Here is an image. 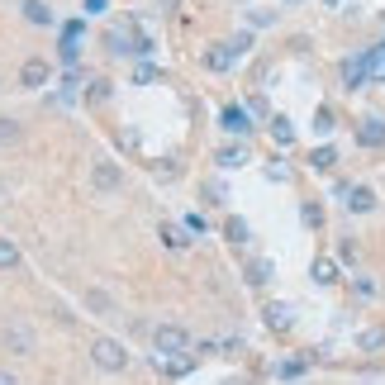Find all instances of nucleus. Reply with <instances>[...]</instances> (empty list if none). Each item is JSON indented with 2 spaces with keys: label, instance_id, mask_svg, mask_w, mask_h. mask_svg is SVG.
I'll return each mask as SVG.
<instances>
[{
  "label": "nucleus",
  "instance_id": "1",
  "mask_svg": "<svg viewBox=\"0 0 385 385\" xmlns=\"http://www.w3.org/2000/svg\"><path fill=\"white\" fill-rule=\"evenodd\" d=\"M91 362L100 371H128V347L119 337H91Z\"/></svg>",
  "mask_w": 385,
  "mask_h": 385
},
{
  "label": "nucleus",
  "instance_id": "2",
  "mask_svg": "<svg viewBox=\"0 0 385 385\" xmlns=\"http://www.w3.org/2000/svg\"><path fill=\"white\" fill-rule=\"evenodd\" d=\"M152 347H157L162 357H181L191 347V333H186L181 323H157V328H152Z\"/></svg>",
  "mask_w": 385,
  "mask_h": 385
},
{
  "label": "nucleus",
  "instance_id": "3",
  "mask_svg": "<svg viewBox=\"0 0 385 385\" xmlns=\"http://www.w3.org/2000/svg\"><path fill=\"white\" fill-rule=\"evenodd\" d=\"M0 342H5V352L24 357V352H33V328L29 323H5V328H0Z\"/></svg>",
  "mask_w": 385,
  "mask_h": 385
},
{
  "label": "nucleus",
  "instance_id": "4",
  "mask_svg": "<svg viewBox=\"0 0 385 385\" xmlns=\"http://www.w3.org/2000/svg\"><path fill=\"white\" fill-rule=\"evenodd\" d=\"M119 181H124V172H119V167H114V162H91V186H96V191H119Z\"/></svg>",
  "mask_w": 385,
  "mask_h": 385
},
{
  "label": "nucleus",
  "instance_id": "5",
  "mask_svg": "<svg viewBox=\"0 0 385 385\" xmlns=\"http://www.w3.org/2000/svg\"><path fill=\"white\" fill-rule=\"evenodd\" d=\"M219 124H224V133H233V138H247V133H252V114L242 110V105H228V110L219 114Z\"/></svg>",
  "mask_w": 385,
  "mask_h": 385
},
{
  "label": "nucleus",
  "instance_id": "6",
  "mask_svg": "<svg viewBox=\"0 0 385 385\" xmlns=\"http://www.w3.org/2000/svg\"><path fill=\"white\" fill-rule=\"evenodd\" d=\"M357 143L362 147H385V119H376V114L357 119Z\"/></svg>",
  "mask_w": 385,
  "mask_h": 385
},
{
  "label": "nucleus",
  "instance_id": "7",
  "mask_svg": "<svg viewBox=\"0 0 385 385\" xmlns=\"http://www.w3.org/2000/svg\"><path fill=\"white\" fill-rule=\"evenodd\" d=\"M362 86H371L367 62L362 57H342V91H362Z\"/></svg>",
  "mask_w": 385,
  "mask_h": 385
},
{
  "label": "nucleus",
  "instance_id": "8",
  "mask_svg": "<svg viewBox=\"0 0 385 385\" xmlns=\"http://www.w3.org/2000/svg\"><path fill=\"white\" fill-rule=\"evenodd\" d=\"M48 77H52V67L43 62V57H29V62L19 67V86H29V91H38Z\"/></svg>",
  "mask_w": 385,
  "mask_h": 385
},
{
  "label": "nucleus",
  "instance_id": "9",
  "mask_svg": "<svg viewBox=\"0 0 385 385\" xmlns=\"http://www.w3.org/2000/svg\"><path fill=\"white\" fill-rule=\"evenodd\" d=\"M342 200H347L352 214H371V209H376V191H371V186H347Z\"/></svg>",
  "mask_w": 385,
  "mask_h": 385
},
{
  "label": "nucleus",
  "instance_id": "10",
  "mask_svg": "<svg viewBox=\"0 0 385 385\" xmlns=\"http://www.w3.org/2000/svg\"><path fill=\"white\" fill-rule=\"evenodd\" d=\"M86 309H91V314H100V319H110V314H114V300H110V290L91 286V290H86Z\"/></svg>",
  "mask_w": 385,
  "mask_h": 385
},
{
  "label": "nucleus",
  "instance_id": "11",
  "mask_svg": "<svg viewBox=\"0 0 385 385\" xmlns=\"http://www.w3.org/2000/svg\"><path fill=\"white\" fill-rule=\"evenodd\" d=\"M267 124H272V143H276V147H290V143H295V124H290L286 114H272Z\"/></svg>",
  "mask_w": 385,
  "mask_h": 385
},
{
  "label": "nucleus",
  "instance_id": "12",
  "mask_svg": "<svg viewBox=\"0 0 385 385\" xmlns=\"http://www.w3.org/2000/svg\"><path fill=\"white\" fill-rule=\"evenodd\" d=\"M362 62H367V77L371 81H385V43L367 48V52H362Z\"/></svg>",
  "mask_w": 385,
  "mask_h": 385
},
{
  "label": "nucleus",
  "instance_id": "13",
  "mask_svg": "<svg viewBox=\"0 0 385 385\" xmlns=\"http://www.w3.org/2000/svg\"><path fill=\"white\" fill-rule=\"evenodd\" d=\"M290 323H295V309H290V305H267V328L286 333Z\"/></svg>",
  "mask_w": 385,
  "mask_h": 385
},
{
  "label": "nucleus",
  "instance_id": "14",
  "mask_svg": "<svg viewBox=\"0 0 385 385\" xmlns=\"http://www.w3.org/2000/svg\"><path fill=\"white\" fill-rule=\"evenodd\" d=\"M219 167H224V172H233V167H242V162H247V147L242 143H228V147H219Z\"/></svg>",
  "mask_w": 385,
  "mask_h": 385
},
{
  "label": "nucleus",
  "instance_id": "15",
  "mask_svg": "<svg viewBox=\"0 0 385 385\" xmlns=\"http://www.w3.org/2000/svg\"><path fill=\"white\" fill-rule=\"evenodd\" d=\"M357 347H362V352H381L385 347V328L381 323H376V328H362V333H357Z\"/></svg>",
  "mask_w": 385,
  "mask_h": 385
},
{
  "label": "nucleus",
  "instance_id": "16",
  "mask_svg": "<svg viewBox=\"0 0 385 385\" xmlns=\"http://www.w3.org/2000/svg\"><path fill=\"white\" fill-rule=\"evenodd\" d=\"M309 167H314V172H333L337 167V147H314V152H309Z\"/></svg>",
  "mask_w": 385,
  "mask_h": 385
},
{
  "label": "nucleus",
  "instance_id": "17",
  "mask_svg": "<svg viewBox=\"0 0 385 385\" xmlns=\"http://www.w3.org/2000/svg\"><path fill=\"white\" fill-rule=\"evenodd\" d=\"M309 276H314V286H333V281H337V262H328V257H319V262L309 267Z\"/></svg>",
  "mask_w": 385,
  "mask_h": 385
},
{
  "label": "nucleus",
  "instance_id": "18",
  "mask_svg": "<svg viewBox=\"0 0 385 385\" xmlns=\"http://www.w3.org/2000/svg\"><path fill=\"white\" fill-rule=\"evenodd\" d=\"M224 238L233 242V247H242V242L252 238V228H247V219H238V214H233V219L224 224Z\"/></svg>",
  "mask_w": 385,
  "mask_h": 385
},
{
  "label": "nucleus",
  "instance_id": "19",
  "mask_svg": "<svg viewBox=\"0 0 385 385\" xmlns=\"http://www.w3.org/2000/svg\"><path fill=\"white\" fill-rule=\"evenodd\" d=\"M267 281H272V262H267V257L247 262V286H267Z\"/></svg>",
  "mask_w": 385,
  "mask_h": 385
},
{
  "label": "nucleus",
  "instance_id": "20",
  "mask_svg": "<svg viewBox=\"0 0 385 385\" xmlns=\"http://www.w3.org/2000/svg\"><path fill=\"white\" fill-rule=\"evenodd\" d=\"M228 62H233V48H228V43H219V48L205 52V67H209V72H224Z\"/></svg>",
  "mask_w": 385,
  "mask_h": 385
},
{
  "label": "nucleus",
  "instance_id": "21",
  "mask_svg": "<svg viewBox=\"0 0 385 385\" xmlns=\"http://www.w3.org/2000/svg\"><path fill=\"white\" fill-rule=\"evenodd\" d=\"M157 238L167 242V247H177V252L186 247V242H191V238H186V228H177V224H162V228H157Z\"/></svg>",
  "mask_w": 385,
  "mask_h": 385
},
{
  "label": "nucleus",
  "instance_id": "22",
  "mask_svg": "<svg viewBox=\"0 0 385 385\" xmlns=\"http://www.w3.org/2000/svg\"><path fill=\"white\" fill-rule=\"evenodd\" d=\"M19 262H24V257H19V247L10 238H0V272H15Z\"/></svg>",
  "mask_w": 385,
  "mask_h": 385
},
{
  "label": "nucleus",
  "instance_id": "23",
  "mask_svg": "<svg viewBox=\"0 0 385 385\" xmlns=\"http://www.w3.org/2000/svg\"><path fill=\"white\" fill-rule=\"evenodd\" d=\"M337 128V114L328 110V105H319V110H314V133H333Z\"/></svg>",
  "mask_w": 385,
  "mask_h": 385
},
{
  "label": "nucleus",
  "instance_id": "24",
  "mask_svg": "<svg viewBox=\"0 0 385 385\" xmlns=\"http://www.w3.org/2000/svg\"><path fill=\"white\" fill-rule=\"evenodd\" d=\"M24 15H29L33 24H52V15H48V5H43V0H29V5H24Z\"/></svg>",
  "mask_w": 385,
  "mask_h": 385
},
{
  "label": "nucleus",
  "instance_id": "25",
  "mask_svg": "<svg viewBox=\"0 0 385 385\" xmlns=\"http://www.w3.org/2000/svg\"><path fill=\"white\" fill-rule=\"evenodd\" d=\"M300 214H305V224H309V228H319V224H323V205H314V200H305V209H300Z\"/></svg>",
  "mask_w": 385,
  "mask_h": 385
},
{
  "label": "nucleus",
  "instance_id": "26",
  "mask_svg": "<svg viewBox=\"0 0 385 385\" xmlns=\"http://www.w3.org/2000/svg\"><path fill=\"white\" fill-rule=\"evenodd\" d=\"M19 138V124L15 119H0V143H15Z\"/></svg>",
  "mask_w": 385,
  "mask_h": 385
},
{
  "label": "nucleus",
  "instance_id": "27",
  "mask_svg": "<svg viewBox=\"0 0 385 385\" xmlns=\"http://www.w3.org/2000/svg\"><path fill=\"white\" fill-rule=\"evenodd\" d=\"M228 48H233V57H242V52L252 48V33H238V38H228Z\"/></svg>",
  "mask_w": 385,
  "mask_h": 385
},
{
  "label": "nucleus",
  "instance_id": "28",
  "mask_svg": "<svg viewBox=\"0 0 385 385\" xmlns=\"http://www.w3.org/2000/svg\"><path fill=\"white\" fill-rule=\"evenodd\" d=\"M86 96L96 100V105H100V100H110V81H91V91H86Z\"/></svg>",
  "mask_w": 385,
  "mask_h": 385
},
{
  "label": "nucleus",
  "instance_id": "29",
  "mask_svg": "<svg viewBox=\"0 0 385 385\" xmlns=\"http://www.w3.org/2000/svg\"><path fill=\"white\" fill-rule=\"evenodd\" d=\"M272 10H252V15H247V24H252V29H267V24H272Z\"/></svg>",
  "mask_w": 385,
  "mask_h": 385
},
{
  "label": "nucleus",
  "instance_id": "30",
  "mask_svg": "<svg viewBox=\"0 0 385 385\" xmlns=\"http://www.w3.org/2000/svg\"><path fill=\"white\" fill-rule=\"evenodd\" d=\"M352 290L362 295V300H371V295H376V281H367V276H357V281H352Z\"/></svg>",
  "mask_w": 385,
  "mask_h": 385
},
{
  "label": "nucleus",
  "instance_id": "31",
  "mask_svg": "<svg viewBox=\"0 0 385 385\" xmlns=\"http://www.w3.org/2000/svg\"><path fill=\"white\" fill-rule=\"evenodd\" d=\"M267 177H272V181H286L290 167H286V162H272V167H267Z\"/></svg>",
  "mask_w": 385,
  "mask_h": 385
},
{
  "label": "nucleus",
  "instance_id": "32",
  "mask_svg": "<svg viewBox=\"0 0 385 385\" xmlns=\"http://www.w3.org/2000/svg\"><path fill=\"white\" fill-rule=\"evenodd\" d=\"M152 77H157V67H138V72H133V81H138V86H147Z\"/></svg>",
  "mask_w": 385,
  "mask_h": 385
},
{
  "label": "nucleus",
  "instance_id": "33",
  "mask_svg": "<svg viewBox=\"0 0 385 385\" xmlns=\"http://www.w3.org/2000/svg\"><path fill=\"white\" fill-rule=\"evenodd\" d=\"M337 252H342V262H357V242H352V238H342V247H337Z\"/></svg>",
  "mask_w": 385,
  "mask_h": 385
},
{
  "label": "nucleus",
  "instance_id": "34",
  "mask_svg": "<svg viewBox=\"0 0 385 385\" xmlns=\"http://www.w3.org/2000/svg\"><path fill=\"white\" fill-rule=\"evenodd\" d=\"M86 10H91V15H100V10H105V0H86Z\"/></svg>",
  "mask_w": 385,
  "mask_h": 385
},
{
  "label": "nucleus",
  "instance_id": "35",
  "mask_svg": "<svg viewBox=\"0 0 385 385\" xmlns=\"http://www.w3.org/2000/svg\"><path fill=\"white\" fill-rule=\"evenodd\" d=\"M0 385H19V381H15V376H10V371H0Z\"/></svg>",
  "mask_w": 385,
  "mask_h": 385
},
{
  "label": "nucleus",
  "instance_id": "36",
  "mask_svg": "<svg viewBox=\"0 0 385 385\" xmlns=\"http://www.w3.org/2000/svg\"><path fill=\"white\" fill-rule=\"evenodd\" d=\"M286 5H300V0H286Z\"/></svg>",
  "mask_w": 385,
  "mask_h": 385
},
{
  "label": "nucleus",
  "instance_id": "37",
  "mask_svg": "<svg viewBox=\"0 0 385 385\" xmlns=\"http://www.w3.org/2000/svg\"><path fill=\"white\" fill-rule=\"evenodd\" d=\"M323 5H337V0H323Z\"/></svg>",
  "mask_w": 385,
  "mask_h": 385
},
{
  "label": "nucleus",
  "instance_id": "38",
  "mask_svg": "<svg viewBox=\"0 0 385 385\" xmlns=\"http://www.w3.org/2000/svg\"><path fill=\"white\" fill-rule=\"evenodd\" d=\"M381 19H385V15H381Z\"/></svg>",
  "mask_w": 385,
  "mask_h": 385
}]
</instances>
